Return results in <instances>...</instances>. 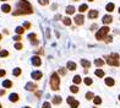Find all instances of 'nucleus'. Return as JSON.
Wrapping results in <instances>:
<instances>
[{
  "mask_svg": "<svg viewBox=\"0 0 120 108\" xmlns=\"http://www.w3.org/2000/svg\"><path fill=\"white\" fill-rule=\"evenodd\" d=\"M17 8H20V11H15L14 15H23V14H32L33 12V9H32L31 4L27 1V0H21L17 3Z\"/></svg>",
  "mask_w": 120,
  "mask_h": 108,
  "instance_id": "f257e3e1",
  "label": "nucleus"
},
{
  "mask_svg": "<svg viewBox=\"0 0 120 108\" xmlns=\"http://www.w3.org/2000/svg\"><path fill=\"white\" fill-rule=\"evenodd\" d=\"M107 59V64L108 65H110V66H119L120 65V62H119V59H120V55L118 53H113L110 54V55H107L105 57Z\"/></svg>",
  "mask_w": 120,
  "mask_h": 108,
  "instance_id": "f03ea898",
  "label": "nucleus"
},
{
  "mask_svg": "<svg viewBox=\"0 0 120 108\" xmlns=\"http://www.w3.org/2000/svg\"><path fill=\"white\" fill-rule=\"evenodd\" d=\"M60 87V77L56 73H54L50 77V89L53 91H58Z\"/></svg>",
  "mask_w": 120,
  "mask_h": 108,
  "instance_id": "7ed1b4c3",
  "label": "nucleus"
},
{
  "mask_svg": "<svg viewBox=\"0 0 120 108\" xmlns=\"http://www.w3.org/2000/svg\"><path fill=\"white\" fill-rule=\"evenodd\" d=\"M109 30H110V28H109L108 26H103L102 28H101L99 31H98L97 33H96V38H97L98 41H103V39H105L107 35L109 33Z\"/></svg>",
  "mask_w": 120,
  "mask_h": 108,
  "instance_id": "20e7f679",
  "label": "nucleus"
},
{
  "mask_svg": "<svg viewBox=\"0 0 120 108\" xmlns=\"http://www.w3.org/2000/svg\"><path fill=\"white\" fill-rule=\"evenodd\" d=\"M66 102L70 104V108H79V106H80V102L77 100H75L74 97H68Z\"/></svg>",
  "mask_w": 120,
  "mask_h": 108,
  "instance_id": "39448f33",
  "label": "nucleus"
},
{
  "mask_svg": "<svg viewBox=\"0 0 120 108\" xmlns=\"http://www.w3.org/2000/svg\"><path fill=\"white\" fill-rule=\"evenodd\" d=\"M32 64H33L34 66H41V64H42V59H41V57L34 55L33 58H32Z\"/></svg>",
  "mask_w": 120,
  "mask_h": 108,
  "instance_id": "423d86ee",
  "label": "nucleus"
},
{
  "mask_svg": "<svg viewBox=\"0 0 120 108\" xmlns=\"http://www.w3.org/2000/svg\"><path fill=\"white\" fill-rule=\"evenodd\" d=\"M43 77V74L41 71H33L32 73V79H34L36 81H39Z\"/></svg>",
  "mask_w": 120,
  "mask_h": 108,
  "instance_id": "0eeeda50",
  "label": "nucleus"
},
{
  "mask_svg": "<svg viewBox=\"0 0 120 108\" xmlns=\"http://www.w3.org/2000/svg\"><path fill=\"white\" fill-rule=\"evenodd\" d=\"M104 82L107 86H109V87H112V86L115 85V80H114L113 77H105L104 79Z\"/></svg>",
  "mask_w": 120,
  "mask_h": 108,
  "instance_id": "6e6552de",
  "label": "nucleus"
},
{
  "mask_svg": "<svg viewBox=\"0 0 120 108\" xmlns=\"http://www.w3.org/2000/svg\"><path fill=\"white\" fill-rule=\"evenodd\" d=\"M66 68H68V70H70V71H75L77 65H76V63H74V62H68Z\"/></svg>",
  "mask_w": 120,
  "mask_h": 108,
  "instance_id": "1a4fd4ad",
  "label": "nucleus"
},
{
  "mask_svg": "<svg viewBox=\"0 0 120 108\" xmlns=\"http://www.w3.org/2000/svg\"><path fill=\"white\" fill-rule=\"evenodd\" d=\"M103 23L104 25H109V23H112V21H113V17L110 15H105V16H103Z\"/></svg>",
  "mask_w": 120,
  "mask_h": 108,
  "instance_id": "9d476101",
  "label": "nucleus"
},
{
  "mask_svg": "<svg viewBox=\"0 0 120 108\" xmlns=\"http://www.w3.org/2000/svg\"><path fill=\"white\" fill-rule=\"evenodd\" d=\"M75 22L77 23V25H83V22H85L83 16H82V15H77V16H75Z\"/></svg>",
  "mask_w": 120,
  "mask_h": 108,
  "instance_id": "9b49d317",
  "label": "nucleus"
},
{
  "mask_svg": "<svg viewBox=\"0 0 120 108\" xmlns=\"http://www.w3.org/2000/svg\"><path fill=\"white\" fill-rule=\"evenodd\" d=\"M36 89H38L37 84H33V82H28V84L26 85V90H28V91H34Z\"/></svg>",
  "mask_w": 120,
  "mask_h": 108,
  "instance_id": "f8f14e48",
  "label": "nucleus"
},
{
  "mask_svg": "<svg viewBox=\"0 0 120 108\" xmlns=\"http://www.w3.org/2000/svg\"><path fill=\"white\" fill-rule=\"evenodd\" d=\"M10 101L12 102V103H16V102H19V100H20V96L17 95V93H11L10 95V98H9Z\"/></svg>",
  "mask_w": 120,
  "mask_h": 108,
  "instance_id": "ddd939ff",
  "label": "nucleus"
},
{
  "mask_svg": "<svg viewBox=\"0 0 120 108\" xmlns=\"http://www.w3.org/2000/svg\"><path fill=\"white\" fill-rule=\"evenodd\" d=\"M88 17L90 19H97L98 17V11H97V10H90Z\"/></svg>",
  "mask_w": 120,
  "mask_h": 108,
  "instance_id": "4468645a",
  "label": "nucleus"
},
{
  "mask_svg": "<svg viewBox=\"0 0 120 108\" xmlns=\"http://www.w3.org/2000/svg\"><path fill=\"white\" fill-rule=\"evenodd\" d=\"M81 65H82L85 69H88V68H91V62L86 60V59H81Z\"/></svg>",
  "mask_w": 120,
  "mask_h": 108,
  "instance_id": "2eb2a0df",
  "label": "nucleus"
},
{
  "mask_svg": "<svg viewBox=\"0 0 120 108\" xmlns=\"http://www.w3.org/2000/svg\"><path fill=\"white\" fill-rule=\"evenodd\" d=\"M72 82H74L75 85H80L81 82H82V79H81L80 75H75L74 79H72Z\"/></svg>",
  "mask_w": 120,
  "mask_h": 108,
  "instance_id": "dca6fc26",
  "label": "nucleus"
},
{
  "mask_svg": "<svg viewBox=\"0 0 120 108\" xmlns=\"http://www.w3.org/2000/svg\"><path fill=\"white\" fill-rule=\"evenodd\" d=\"M12 85H14V84H12L10 80H5L4 82H3V86H4L5 89H11V87H12Z\"/></svg>",
  "mask_w": 120,
  "mask_h": 108,
  "instance_id": "f3484780",
  "label": "nucleus"
},
{
  "mask_svg": "<svg viewBox=\"0 0 120 108\" xmlns=\"http://www.w3.org/2000/svg\"><path fill=\"white\" fill-rule=\"evenodd\" d=\"M61 102H63V100H61V97H60V96H55V97H54V98H53V103L54 104H61Z\"/></svg>",
  "mask_w": 120,
  "mask_h": 108,
  "instance_id": "a211bd4d",
  "label": "nucleus"
},
{
  "mask_svg": "<svg viewBox=\"0 0 120 108\" xmlns=\"http://www.w3.org/2000/svg\"><path fill=\"white\" fill-rule=\"evenodd\" d=\"M114 9H115V5H114L113 3H109L107 6H105V10L108 12H112V11H114Z\"/></svg>",
  "mask_w": 120,
  "mask_h": 108,
  "instance_id": "6ab92c4d",
  "label": "nucleus"
},
{
  "mask_svg": "<svg viewBox=\"0 0 120 108\" xmlns=\"http://www.w3.org/2000/svg\"><path fill=\"white\" fill-rule=\"evenodd\" d=\"M94 65L98 66V68H101V66L104 65V60H103V59H96V60H94Z\"/></svg>",
  "mask_w": 120,
  "mask_h": 108,
  "instance_id": "aec40b11",
  "label": "nucleus"
},
{
  "mask_svg": "<svg viewBox=\"0 0 120 108\" xmlns=\"http://www.w3.org/2000/svg\"><path fill=\"white\" fill-rule=\"evenodd\" d=\"M94 74H96V76H98V77H104V71H103L102 69H97L94 71Z\"/></svg>",
  "mask_w": 120,
  "mask_h": 108,
  "instance_id": "412c9836",
  "label": "nucleus"
},
{
  "mask_svg": "<svg viewBox=\"0 0 120 108\" xmlns=\"http://www.w3.org/2000/svg\"><path fill=\"white\" fill-rule=\"evenodd\" d=\"M1 10H3L4 12H10L11 6H10V5H8V4H5V5H3V6H1Z\"/></svg>",
  "mask_w": 120,
  "mask_h": 108,
  "instance_id": "4be33fe9",
  "label": "nucleus"
},
{
  "mask_svg": "<svg viewBox=\"0 0 120 108\" xmlns=\"http://www.w3.org/2000/svg\"><path fill=\"white\" fill-rule=\"evenodd\" d=\"M93 102H94V104H96V106H99V104L102 103V98H101L99 96H96L94 98H93Z\"/></svg>",
  "mask_w": 120,
  "mask_h": 108,
  "instance_id": "5701e85b",
  "label": "nucleus"
},
{
  "mask_svg": "<svg viewBox=\"0 0 120 108\" xmlns=\"http://www.w3.org/2000/svg\"><path fill=\"white\" fill-rule=\"evenodd\" d=\"M66 14H68V15L75 14V8H74V6H68V8H66Z\"/></svg>",
  "mask_w": 120,
  "mask_h": 108,
  "instance_id": "b1692460",
  "label": "nucleus"
},
{
  "mask_svg": "<svg viewBox=\"0 0 120 108\" xmlns=\"http://www.w3.org/2000/svg\"><path fill=\"white\" fill-rule=\"evenodd\" d=\"M12 74H14V76H20V75L22 74V70H21L20 68H16L14 71H12Z\"/></svg>",
  "mask_w": 120,
  "mask_h": 108,
  "instance_id": "393cba45",
  "label": "nucleus"
},
{
  "mask_svg": "<svg viewBox=\"0 0 120 108\" xmlns=\"http://www.w3.org/2000/svg\"><path fill=\"white\" fill-rule=\"evenodd\" d=\"M83 82H85V85H87V86H91L92 84H93V80H92L91 77H86V79L83 80Z\"/></svg>",
  "mask_w": 120,
  "mask_h": 108,
  "instance_id": "a878e982",
  "label": "nucleus"
},
{
  "mask_svg": "<svg viewBox=\"0 0 120 108\" xmlns=\"http://www.w3.org/2000/svg\"><path fill=\"white\" fill-rule=\"evenodd\" d=\"M87 9H88V6H87L86 4H82V5H81V6L79 8V11H80L81 14H82V12H85V11H86Z\"/></svg>",
  "mask_w": 120,
  "mask_h": 108,
  "instance_id": "bb28decb",
  "label": "nucleus"
},
{
  "mask_svg": "<svg viewBox=\"0 0 120 108\" xmlns=\"http://www.w3.org/2000/svg\"><path fill=\"white\" fill-rule=\"evenodd\" d=\"M94 97H96V96H94L93 92H87V93H86V100H88V101H90V100H93Z\"/></svg>",
  "mask_w": 120,
  "mask_h": 108,
  "instance_id": "cd10ccee",
  "label": "nucleus"
},
{
  "mask_svg": "<svg viewBox=\"0 0 120 108\" xmlns=\"http://www.w3.org/2000/svg\"><path fill=\"white\" fill-rule=\"evenodd\" d=\"M70 91H71L72 93H77V92H79V87H77V85H72L71 87H70Z\"/></svg>",
  "mask_w": 120,
  "mask_h": 108,
  "instance_id": "c85d7f7f",
  "label": "nucleus"
},
{
  "mask_svg": "<svg viewBox=\"0 0 120 108\" xmlns=\"http://www.w3.org/2000/svg\"><path fill=\"white\" fill-rule=\"evenodd\" d=\"M63 23H64L65 26H70V25H71V19H69V17H65V19L63 20Z\"/></svg>",
  "mask_w": 120,
  "mask_h": 108,
  "instance_id": "c756f323",
  "label": "nucleus"
},
{
  "mask_svg": "<svg viewBox=\"0 0 120 108\" xmlns=\"http://www.w3.org/2000/svg\"><path fill=\"white\" fill-rule=\"evenodd\" d=\"M9 57V52L8 50H1L0 52V58H6Z\"/></svg>",
  "mask_w": 120,
  "mask_h": 108,
  "instance_id": "7c9ffc66",
  "label": "nucleus"
},
{
  "mask_svg": "<svg viewBox=\"0 0 120 108\" xmlns=\"http://www.w3.org/2000/svg\"><path fill=\"white\" fill-rule=\"evenodd\" d=\"M23 32H25V28H23V27H17V28H16V33L22 35Z\"/></svg>",
  "mask_w": 120,
  "mask_h": 108,
  "instance_id": "2f4dec72",
  "label": "nucleus"
},
{
  "mask_svg": "<svg viewBox=\"0 0 120 108\" xmlns=\"http://www.w3.org/2000/svg\"><path fill=\"white\" fill-rule=\"evenodd\" d=\"M28 38H30V41H34V39H37V35L36 33H30Z\"/></svg>",
  "mask_w": 120,
  "mask_h": 108,
  "instance_id": "473e14b6",
  "label": "nucleus"
},
{
  "mask_svg": "<svg viewBox=\"0 0 120 108\" xmlns=\"http://www.w3.org/2000/svg\"><path fill=\"white\" fill-rule=\"evenodd\" d=\"M59 74L64 76V75L66 74V69H65V68H60V69H59Z\"/></svg>",
  "mask_w": 120,
  "mask_h": 108,
  "instance_id": "72a5a7b5",
  "label": "nucleus"
},
{
  "mask_svg": "<svg viewBox=\"0 0 120 108\" xmlns=\"http://www.w3.org/2000/svg\"><path fill=\"white\" fill-rule=\"evenodd\" d=\"M42 108H52L50 102H44V103H43V106H42Z\"/></svg>",
  "mask_w": 120,
  "mask_h": 108,
  "instance_id": "f704fd0d",
  "label": "nucleus"
},
{
  "mask_svg": "<svg viewBox=\"0 0 120 108\" xmlns=\"http://www.w3.org/2000/svg\"><path fill=\"white\" fill-rule=\"evenodd\" d=\"M15 48H16L17 50H21V49L23 48V46L21 44V43H16V44H15Z\"/></svg>",
  "mask_w": 120,
  "mask_h": 108,
  "instance_id": "c9c22d12",
  "label": "nucleus"
},
{
  "mask_svg": "<svg viewBox=\"0 0 120 108\" xmlns=\"http://www.w3.org/2000/svg\"><path fill=\"white\" fill-rule=\"evenodd\" d=\"M38 3H39L41 5H48L49 0H38Z\"/></svg>",
  "mask_w": 120,
  "mask_h": 108,
  "instance_id": "e433bc0d",
  "label": "nucleus"
},
{
  "mask_svg": "<svg viewBox=\"0 0 120 108\" xmlns=\"http://www.w3.org/2000/svg\"><path fill=\"white\" fill-rule=\"evenodd\" d=\"M112 41H113L112 36H107V37H105V42H107V43H110Z\"/></svg>",
  "mask_w": 120,
  "mask_h": 108,
  "instance_id": "4c0bfd02",
  "label": "nucleus"
},
{
  "mask_svg": "<svg viewBox=\"0 0 120 108\" xmlns=\"http://www.w3.org/2000/svg\"><path fill=\"white\" fill-rule=\"evenodd\" d=\"M5 75H6V71L5 70H0V77H4Z\"/></svg>",
  "mask_w": 120,
  "mask_h": 108,
  "instance_id": "58836bf2",
  "label": "nucleus"
},
{
  "mask_svg": "<svg viewBox=\"0 0 120 108\" xmlns=\"http://www.w3.org/2000/svg\"><path fill=\"white\" fill-rule=\"evenodd\" d=\"M31 43H32L33 46H37L38 43H39V41H38V39H34V41H31Z\"/></svg>",
  "mask_w": 120,
  "mask_h": 108,
  "instance_id": "ea45409f",
  "label": "nucleus"
},
{
  "mask_svg": "<svg viewBox=\"0 0 120 108\" xmlns=\"http://www.w3.org/2000/svg\"><path fill=\"white\" fill-rule=\"evenodd\" d=\"M23 27H25V28H30V27H31V23H30V22H26V23L23 25Z\"/></svg>",
  "mask_w": 120,
  "mask_h": 108,
  "instance_id": "a19ab883",
  "label": "nucleus"
},
{
  "mask_svg": "<svg viewBox=\"0 0 120 108\" xmlns=\"http://www.w3.org/2000/svg\"><path fill=\"white\" fill-rule=\"evenodd\" d=\"M14 39H15V41H21V39H22V37H20V36H15V37H14Z\"/></svg>",
  "mask_w": 120,
  "mask_h": 108,
  "instance_id": "79ce46f5",
  "label": "nucleus"
},
{
  "mask_svg": "<svg viewBox=\"0 0 120 108\" xmlns=\"http://www.w3.org/2000/svg\"><path fill=\"white\" fill-rule=\"evenodd\" d=\"M5 93H6V91H5V90H1V91H0V96H4Z\"/></svg>",
  "mask_w": 120,
  "mask_h": 108,
  "instance_id": "37998d69",
  "label": "nucleus"
},
{
  "mask_svg": "<svg viewBox=\"0 0 120 108\" xmlns=\"http://www.w3.org/2000/svg\"><path fill=\"white\" fill-rule=\"evenodd\" d=\"M3 39V36H1V33H0V41H1Z\"/></svg>",
  "mask_w": 120,
  "mask_h": 108,
  "instance_id": "c03bdc74",
  "label": "nucleus"
},
{
  "mask_svg": "<svg viewBox=\"0 0 120 108\" xmlns=\"http://www.w3.org/2000/svg\"><path fill=\"white\" fill-rule=\"evenodd\" d=\"M0 108H3V104L1 103H0Z\"/></svg>",
  "mask_w": 120,
  "mask_h": 108,
  "instance_id": "a18cd8bd",
  "label": "nucleus"
},
{
  "mask_svg": "<svg viewBox=\"0 0 120 108\" xmlns=\"http://www.w3.org/2000/svg\"><path fill=\"white\" fill-rule=\"evenodd\" d=\"M88 1H94V0H88Z\"/></svg>",
  "mask_w": 120,
  "mask_h": 108,
  "instance_id": "49530a36",
  "label": "nucleus"
},
{
  "mask_svg": "<svg viewBox=\"0 0 120 108\" xmlns=\"http://www.w3.org/2000/svg\"><path fill=\"white\" fill-rule=\"evenodd\" d=\"M23 108H31V107H23Z\"/></svg>",
  "mask_w": 120,
  "mask_h": 108,
  "instance_id": "de8ad7c7",
  "label": "nucleus"
},
{
  "mask_svg": "<svg viewBox=\"0 0 120 108\" xmlns=\"http://www.w3.org/2000/svg\"><path fill=\"white\" fill-rule=\"evenodd\" d=\"M119 101H120V95H119Z\"/></svg>",
  "mask_w": 120,
  "mask_h": 108,
  "instance_id": "09e8293b",
  "label": "nucleus"
},
{
  "mask_svg": "<svg viewBox=\"0 0 120 108\" xmlns=\"http://www.w3.org/2000/svg\"><path fill=\"white\" fill-rule=\"evenodd\" d=\"M119 12H120V8H119Z\"/></svg>",
  "mask_w": 120,
  "mask_h": 108,
  "instance_id": "8fccbe9b",
  "label": "nucleus"
},
{
  "mask_svg": "<svg viewBox=\"0 0 120 108\" xmlns=\"http://www.w3.org/2000/svg\"><path fill=\"white\" fill-rule=\"evenodd\" d=\"M3 1H6V0H3Z\"/></svg>",
  "mask_w": 120,
  "mask_h": 108,
  "instance_id": "3c124183",
  "label": "nucleus"
},
{
  "mask_svg": "<svg viewBox=\"0 0 120 108\" xmlns=\"http://www.w3.org/2000/svg\"><path fill=\"white\" fill-rule=\"evenodd\" d=\"M93 108H97V107H93Z\"/></svg>",
  "mask_w": 120,
  "mask_h": 108,
  "instance_id": "603ef678",
  "label": "nucleus"
}]
</instances>
